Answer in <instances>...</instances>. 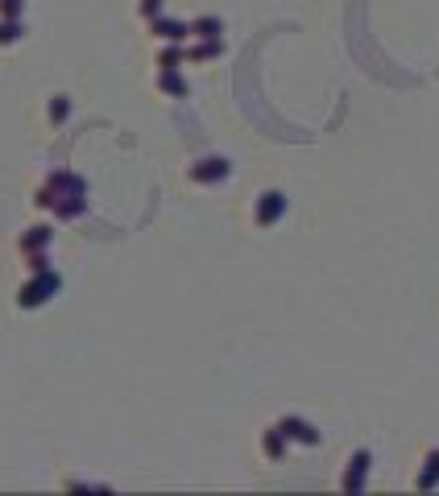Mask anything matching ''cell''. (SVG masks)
I'll return each mask as SVG.
<instances>
[{"label": "cell", "mask_w": 439, "mask_h": 496, "mask_svg": "<svg viewBox=\"0 0 439 496\" xmlns=\"http://www.w3.org/2000/svg\"><path fill=\"white\" fill-rule=\"evenodd\" d=\"M149 29H153L162 42H187V38H191V25L170 21V17H153V21H149Z\"/></svg>", "instance_id": "obj_8"}, {"label": "cell", "mask_w": 439, "mask_h": 496, "mask_svg": "<svg viewBox=\"0 0 439 496\" xmlns=\"http://www.w3.org/2000/svg\"><path fill=\"white\" fill-rule=\"evenodd\" d=\"M220 33H224V21L220 17H199V21H191V38H199V42H212Z\"/></svg>", "instance_id": "obj_9"}, {"label": "cell", "mask_w": 439, "mask_h": 496, "mask_svg": "<svg viewBox=\"0 0 439 496\" xmlns=\"http://www.w3.org/2000/svg\"><path fill=\"white\" fill-rule=\"evenodd\" d=\"M33 203L46 207V211H54L58 219H75V215H83V207H87V187H83L75 174L58 170V174H50L46 178V187L38 190Z\"/></svg>", "instance_id": "obj_1"}, {"label": "cell", "mask_w": 439, "mask_h": 496, "mask_svg": "<svg viewBox=\"0 0 439 496\" xmlns=\"http://www.w3.org/2000/svg\"><path fill=\"white\" fill-rule=\"evenodd\" d=\"M50 240H54V228H46V224H38V228H29V232H21V257H33V253H42Z\"/></svg>", "instance_id": "obj_7"}, {"label": "cell", "mask_w": 439, "mask_h": 496, "mask_svg": "<svg viewBox=\"0 0 439 496\" xmlns=\"http://www.w3.org/2000/svg\"><path fill=\"white\" fill-rule=\"evenodd\" d=\"M224 54V38H212V42H199V46L187 50V62H207V58H220Z\"/></svg>", "instance_id": "obj_10"}, {"label": "cell", "mask_w": 439, "mask_h": 496, "mask_svg": "<svg viewBox=\"0 0 439 496\" xmlns=\"http://www.w3.org/2000/svg\"><path fill=\"white\" fill-rule=\"evenodd\" d=\"M158 87H162L166 95H174V99H183V95H187V79H183L178 71H162L158 75Z\"/></svg>", "instance_id": "obj_12"}, {"label": "cell", "mask_w": 439, "mask_h": 496, "mask_svg": "<svg viewBox=\"0 0 439 496\" xmlns=\"http://www.w3.org/2000/svg\"><path fill=\"white\" fill-rule=\"evenodd\" d=\"M282 215H286V194H282V190H266V194L257 199V224H261V228H273Z\"/></svg>", "instance_id": "obj_3"}, {"label": "cell", "mask_w": 439, "mask_h": 496, "mask_svg": "<svg viewBox=\"0 0 439 496\" xmlns=\"http://www.w3.org/2000/svg\"><path fill=\"white\" fill-rule=\"evenodd\" d=\"M261 447H266L269 459H282V451H286V434L278 430V426H269L266 430V439H261Z\"/></svg>", "instance_id": "obj_13"}, {"label": "cell", "mask_w": 439, "mask_h": 496, "mask_svg": "<svg viewBox=\"0 0 439 496\" xmlns=\"http://www.w3.org/2000/svg\"><path fill=\"white\" fill-rule=\"evenodd\" d=\"M58 290H63V277H58V273H50V269H42V273H33V282H29V285L17 290V307L33 310V307H42L46 298H54Z\"/></svg>", "instance_id": "obj_2"}, {"label": "cell", "mask_w": 439, "mask_h": 496, "mask_svg": "<svg viewBox=\"0 0 439 496\" xmlns=\"http://www.w3.org/2000/svg\"><path fill=\"white\" fill-rule=\"evenodd\" d=\"M365 472H369V451H357L352 459H348V472H344V492H361L365 488Z\"/></svg>", "instance_id": "obj_6"}, {"label": "cell", "mask_w": 439, "mask_h": 496, "mask_svg": "<svg viewBox=\"0 0 439 496\" xmlns=\"http://www.w3.org/2000/svg\"><path fill=\"white\" fill-rule=\"evenodd\" d=\"M278 430H282L286 439H294V443H303V447H319V430L311 422H303V418H294V414H286V418L278 422Z\"/></svg>", "instance_id": "obj_5"}, {"label": "cell", "mask_w": 439, "mask_h": 496, "mask_svg": "<svg viewBox=\"0 0 439 496\" xmlns=\"http://www.w3.org/2000/svg\"><path fill=\"white\" fill-rule=\"evenodd\" d=\"M228 170H232V165L224 162V158H203V162L191 165V182L212 187V182H224V178H228Z\"/></svg>", "instance_id": "obj_4"}, {"label": "cell", "mask_w": 439, "mask_h": 496, "mask_svg": "<svg viewBox=\"0 0 439 496\" xmlns=\"http://www.w3.org/2000/svg\"><path fill=\"white\" fill-rule=\"evenodd\" d=\"M183 62H187V50H178V42H170V46L162 50V58H158V67H162V71H178Z\"/></svg>", "instance_id": "obj_14"}, {"label": "cell", "mask_w": 439, "mask_h": 496, "mask_svg": "<svg viewBox=\"0 0 439 496\" xmlns=\"http://www.w3.org/2000/svg\"><path fill=\"white\" fill-rule=\"evenodd\" d=\"M158 13H162V0H141V17H146V21H153Z\"/></svg>", "instance_id": "obj_18"}, {"label": "cell", "mask_w": 439, "mask_h": 496, "mask_svg": "<svg viewBox=\"0 0 439 496\" xmlns=\"http://www.w3.org/2000/svg\"><path fill=\"white\" fill-rule=\"evenodd\" d=\"M67 116H71V99H67V95H54V99H50V120L63 124Z\"/></svg>", "instance_id": "obj_15"}, {"label": "cell", "mask_w": 439, "mask_h": 496, "mask_svg": "<svg viewBox=\"0 0 439 496\" xmlns=\"http://www.w3.org/2000/svg\"><path fill=\"white\" fill-rule=\"evenodd\" d=\"M21 4L25 0H0V17H4V21H17V17H21Z\"/></svg>", "instance_id": "obj_16"}, {"label": "cell", "mask_w": 439, "mask_h": 496, "mask_svg": "<svg viewBox=\"0 0 439 496\" xmlns=\"http://www.w3.org/2000/svg\"><path fill=\"white\" fill-rule=\"evenodd\" d=\"M21 38V21H0V42H17Z\"/></svg>", "instance_id": "obj_17"}, {"label": "cell", "mask_w": 439, "mask_h": 496, "mask_svg": "<svg viewBox=\"0 0 439 496\" xmlns=\"http://www.w3.org/2000/svg\"><path fill=\"white\" fill-rule=\"evenodd\" d=\"M435 484H439V451H431V455L423 459V472H418V488H423V492H431Z\"/></svg>", "instance_id": "obj_11"}]
</instances>
